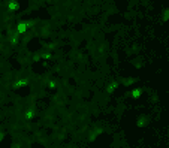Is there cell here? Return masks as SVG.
Wrapping results in <instances>:
<instances>
[{
  "label": "cell",
  "mask_w": 169,
  "mask_h": 148,
  "mask_svg": "<svg viewBox=\"0 0 169 148\" xmlns=\"http://www.w3.org/2000/svg\"><path fill=\"white\" fill-rule=\"evenodd\" d=\"M8 9H9L11 12H17V11L20 9V2H18V0H9V2H8Z\"/></svg>",
  "instance_id": "6da1fadb"
}]
</instances>
